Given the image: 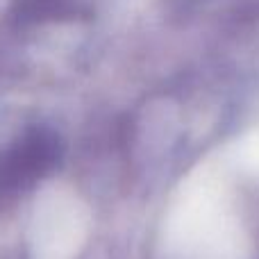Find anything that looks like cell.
<instances>
[{"label":"cell","mask_w":259,"mask_h":259,"mask_svg":"<svg viewBox=\"0 0 259 259\" xmlns=\"http://www.w3.org/2000/svg\"><path fill=\"white\" fill-rule=\"evenodd\" d=\"M84 234L87 211L73 193L55 189L41 196L32 214V257L73 259L84 241Z\"/></svg>","instance_id":"obj_1"}]
</instances>
